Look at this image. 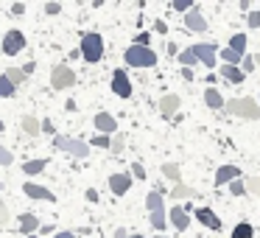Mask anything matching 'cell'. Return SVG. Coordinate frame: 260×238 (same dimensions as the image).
<instances>
[{
  "label": "cell",
  "instance_id": "28",
  "mask_svg": "<svg viewBox=\"0 0 260 238\" xmlns=\"http://www.w3.org/2000/svg\"><path fill=\"white\" fill-rule=\"evenodd\" d=\"M196 62H199V56H196L193 48H185V51L179 53V65H182V68H193Z\"/></svg>",
  "mask_w": 260,
  "mask_h": 238
},
{
  "label": "cell",
  "instance_id": "43",
  "mask_svg": "<svg viewBox=\"0 0 260 238\" xmlns=\"http://www.w3.org/2000/svg\"><path fill=\"white\" fill-rule=\"evenodd\" d=\"M84 199H87V202H92V204H95V202H98V191H95V188H87Z\"/></svg>",
  "mask_w": 260,
  "mask_h": 238
},
{
  "label": "cell",
  "instance_id": "30",
  "mask_svg": "<svg viewBox=\"0 0 260 238\" xmlns=\"http://www.w3.org/2000/svg\"><path fill=\"white\" fill-rule=\"evenodd\" d=\"M14 93H17V87H14L12 81H9V76L3 73V76H0V96H3V98H12Z\"/></svg>",
  "mask_w": 260,
  "mask_h": 238
},
{
  "label": "cell",
  "instance_id": "38",
  "mask_svg": "<svg viewBox=\"0 0 260 238\" xmlns=\"http://www.w3.org/2000/svg\"><path fill=\"white\" fill-rule=\"evenodd\" d=\"M241 70H243V73H252V70H254V56H252V53H246V56H243Z\"/></svg>",
  "mask_w": 260,
  "mask_h": 238
},
{
  "label": "cell",
  "instance_id": "36",
  "mask_svg": "<svg viewBox=\"0 0 260 238\" xmlns=\"http://www.w3.org/2000/svg\"><path fill=\"white\" fill-rule=\"evenodd\" d=\"M246 191L254 193V196L260 199V176H252V180H246Z\"/></svg>",
  "mask_w": 260,
  "mask_h": 238
},
{
  "label": "cell",
  "instance_id": "42",
  "mask_svg": "<svg viewBox=\"0 0 260 238\" xmlns=\"http://www.w3.org/2000/svg\"><path fill=\"white\" fill-rule=\"evenodd\" d=\"M148 42H151V34H137L135 45H143V48H148Z\"/></svg>",
  "mask_w": 260,
  "mask_h": 238
},
{
  "label": "cell",
  "instance_id": "33",
  "mask_svg": "<svg viewBox=\"0 0 260 238\" xmlns=\"http://www.w3.org/2000/svg\"><path fill=\"white\" fill-rule=\"evenodd\" d=\"M132 176H135V182L146 180V165H143V163H132Z\"/></svg>",
  "mask_w": 260,
  "mask_h": 238
},
{
  "label": "cell",
  "instance_id": "18",
  "mask_svg": "<svg viewBox=\"0 0 260 238\" xmlns=\"http://www.w3.org/2000/svg\"><path fill=\"white\" fill-rule=\"evenodd\" d=\"M196 196H199V191L193 185H185V182L171 188V199H176V202H179V199H196Z\"/></svg>",
  "mask_w": 260,
  "mask_h": 238
},
{
  "label": "cell",
  "instance_id": "2",
  "mask_svg": "<svg viewBox=\"0 0 260 238\" xmlns=\"http://www.w3.org/2000/svg\"><path fill=\"white\" fill-rule=\"evenodd\" d=\"M123 62L129 68H154L157 65V53L151 48H143V45H129L123 51Z\"/></svg>",
  "mask_w": 260,
  "mask_h": 238
},
{
  "label": "cell",
  "instance_id": "3",
  "mask_svg": "<svg viewBox=\"0 0 260 238\" xmlns=\"http://www.w3.org/2000/svg\"><path fill=\"white\" fill-rule=\"evenodd\" d=\"M81 59H87L90 65H95V62H101L104 59V40H101V34H95V31H90V34H84L81 37Z\"/></svg>",
  "mask_w": 260,
  "mask_h": 238
},
{
  "label": "cell",
  "instance_id": "27",
  "mask_svg": "<svg viewBox=\"0 0 260 238\" xmlns=\"http://www.w3.org/2000/svg\"><path fill=\"white\" fill-rule=\"evenodd\" d=\"M162 174L168 176L171 182H176V185L182 182V171H179V165H176V163H165L162 165Z\"/></svg>",
  "mask_w": 260,
  "mask_h": 238
},
{
  "label": "cell",
  "instance_id": "26",
  "mask_svg": "<svg viewBox=\"0 0 260 238\" xmlns=\"http://www.w3.org/2000/svg\"><path fill=\"white\" fill-rule=\"evenodd\" d=\"M221 59H224V65H235V68H241V62H243V56H241V53H235L230 45L221 51Z\"/></svg>",
  "mask_w": 260,
  "mask_h": 238
},
{
  "label": "cell",
  "instance_id": "22",
  "mask_svg": "<svg viewBox=\"0 0 260 238\" xmlns=\"http://www.w3.org/2000/svg\"><path fill=\"white\" fill-rule=\"evenodd\" d=\"M45 165H48V157H37V160L23 163V171H25L28 176H37V174H42V171H45Z\"/></svg>",
  "mask_w": 260,
  "mask_h": 238
},
{
  "label": "cell",
  "instance_id": "14",
  "mask_svg": "<svg viewBox=\"0 0 260 238\" xmlns=\"http://www.w3.org/2000/svg\"><path fill=\"white\" fill-rule=\"evenodd\" d=\"M196 219L202 221V224L207 227V230H215V232H218L221 227H224V221H221V219H218V216H215L210 207H199V210H196Z\"/></svg>",
  "mask_w": 260,
  "mask_h": 238
},
{
  "label": "cell",
  "instance_id": "4",
  "mask_svg": "<svg viewBox=\"0 0 260 238\" xmlns=\"http://www.w3.org/2000/svg\"><path fill=\"white\" fill-rule=\"evenodd\" d=\"M53 146L62 148V152H68V154H73L76 160H87V157H90V146H87L84 140H73V137L56 135V137H53Z\"/></svg>",
  "mask_w": 260,
  "mask_h": 238
},
{
  "label": "cell",
  "instance_id": "35",
  "mask_svg": "<svg viewBox=\"0 0 260 238\" xmlns=\"http://www.w3.org/2000/svg\"><path fill=\"white\" fill-rule=\"evenodd\" d=\"M126 148V137L123 135H115L112 137V154H120Z\"/></svg>",
  "mask_w": 260,
  "mask_h": 238
},
{
  "label": "cell",
  "instance_id": "8",
  "mask_svg": "<svg viewBox=\"0 0 260 238\" xmlns=\"http://www.w3.org/2000/svg\"><path fill=\"white\" fill-rule=\"evenodd\" d=\"M168 224L174 227L176 232H185L187 227H190V216H187V210L179 207V204H176V207H171L168 210Z\"/></svg>",
  "mask_w": 260,
  "mask_h": 238
},
{
  "label": "cell",
  "instance_id": "29",
  "mask_svg": "<svg viewBox=\"0 0 260 238\" xmlns=\"http://www.w3.org/2000/svg\"><path fill=\"white\" fill-rule=\"evenodd\" d=\"M146 207H148V213H154L157 207H162V193H159V191L148 193V196H146Z\"/></svg>",
  "mask_w": 260,
  "mask_h": 238
},
{
  "label": "cell",
  "instance_id": "20",
  "mask_svg": "<svg viewBox=\"0 0 260 238\" xmlns=\"http://www.w3.org/2000/svg\"><path fill=\"white\" fill-rule=\"evenodd\" d=\"M151 227L157 230V235H162V230L168 227V213H165V207H157L151 213Z\"/></svg>",
  "mask_w": 260,
  "mask_h": 238
},
{
  "label": "cell",
  "instance_id": "13",
  "mask_svg": "<svg viewBox=\"0 0 260 238\" xmlns=\"http://www.w3.org/2000/svg\"><path fill=\"white\" fill-rule=\"evenodd\" d=\"M132 174H112L109 176V191L115 193V196H123V193H129L132 188Z\"/></svg>",
  "mask_w": 260,
  "mask_h": 238
},
{
  "label": "cell",
  "instance_id": "55",
  "mask_svg": "<svg viewBox=\"0 0 260 238\" xmlns=\"http://www.w3.org/2000/svg\"><path fill=\"white\" fill-rule=\"evenodd\" d=\"M157 238H165V235H157Z\"/></svg>",
  "mask_w": 260,
  "mask_h": 238
},
{
  "label": "cell",
  "instance_id": "5",
  "mask_svg": "<svg viewBox=\"0 0 260 238\" xmlns=\"http://www.w3.org/2000/svg\"><path fill=\"white\" fill-rule=\"evenodd\" d=\"M51 84H53V90H70L76 84V70L68 68V65H56L51 73Z\"/></svg>",
  "mask_w": 260,
  "mask_h": 238
},
{
  "label": "cell",
  "instance_id": "37",
  "mask_svg": "<svg viewBox=\"0 0 260 238\" xmlns=\"http://www.w3.org/2000/svg\"><path fill=\"white\" fill-rule=\"evenodd\" d=\"M171 9H174V12H185L187 14L193 6H190V0H174V3H171Z\"/></svg>",
  "mask_w": 260,
  "mask_h": 238
},
{
  "label": "cell",
  "instance_id": "44",
  "mask_svg": "<svg viewBox=\"0 0 260 238\" xmlns=\"http://www.w3.org/2000/svg\"><path fill=\"white\" fill-rule=\"evenodd\" d=\"M59 12H62L59 3H45V14H59Z\"/></svg>",
  "mask_w": 260,
  "mask_h": 238
},
{
  "label": "cell",
  "instance_id": "50",
  "mask_svg": "<svg viewBox=\"0 0 260 238\" xmlns=\"http://www.w3.org/2000/svg\"><path fill=\"white\" fill-rule=\"evenodd\" d=\"M53 238H76V232H68V230H62V232H56Z\"/></svg>",
  "mask_w": 260,
  "mask_h": 238
},
{
  "label": "cell",
  "instance_id": "24",
  "mask_svg": "<svg viewBox=\"0 0 260 238\" xmlns=\"http://www.w3.org/2000/svg\"><path fill=\"white\" fill-rule=\"evenodd\" d=\"M246 45H249V40H246V34H235L230 40V48L235 53H241V56H246Z\"/></svg>",
  "mask_w": 260,
  "mask_h": 238
},
{
  "label": "cell",
  "instance_id": "12",
  "mask_svg": "<svg viewBox=\"0 0 260 238\" xmlns=\"http://www.w3.org/2000/svg\"><path fill=\"white\" fill-rule=\"evenodd\" d=\"M95 129L101 132V135L115 137V135H118V121H115V115H109V112H98V115H95Z\"/></svg>",
  "mask_w": 260,
  "mask_h": 238
},
{
  "label": "cell",
  "instance_id": "32",
  "mask_svg": "<svg viewBox=\"0 0 260 238\" xmlns=\"http://www.w3.org/2000/svg\"><path fill=\"white\" fill-rule=\"evenodd\" d=\"M90 146H95V148H112V137H109V135H95L90 140Z\"/></svg>",
  "mask_w": 260,
  "mask_h": 238
},
{
  "label": "cell",
  "instance_id": "31",
  "mask_svg": "<svg viewBox=\"0 0 260 238\" xmlns=\"http://www.w3.org/2000/svg\"><path fill=\"white\" fill-rule=\"evenodd\" d=\"M6 76H9V81H12L14 87H17V84H23V79H25L23 68H6Z\"/></svg>",
  "mask_w": 260,
  "mask_h": 238
},
{
  "label": "cell",
  "instance_id": "49",
  "mask_svg": "<svg viewBox=\"0 0 260 238\" xmlns=\"http://www.w3.org/2000/svg\"><path fill=\"white\" fill-rule=\"evenodd\" d=\"M182 79H185V81H193V70H190V68H182Z\"/></svg>",
  "mask_w": 260,
  "mask_h": 238
},
{
  "label": "cell",
  "instance_id": "51",
  "mask_svg": "<svg viewBox=\"0 0 260 238\" xmlns=\"http://www.w3.org/2000/svg\"><path fill=\"white\" fill-rule=\"evenodd\" d=\"M9 216H12V213H9V207L3 204V207H0V219H3V221H9Z\"/></svg>",
  "mask_w": 260,
  "mask_h": 238
},
{
  "label": "cell",
  "instance_id": "9",
  "mask_svg": "<svg viewBox=\"0 0 260 238\" xmlns=\"http://www.w3.org/2000/svg\"><path fill=\"white\" fill-rule=\"evenodd\" d=\"M112 90H115V96H120V98L132 96V81H129V76H126L123 68H118L112 73Z\"/></svg>",
  "mask_w": 260,
  "mask_h": 238
},
{
  "label": "cell",
  "instance_id": "48",
  "mask_svg": "<svg viewBox=\"0 0 260 238\" xmlns=\"http://www.w3.org/2000/svg\"><path fill=\"white\" fill-rule=\"evenodd\" d=\"M12 14H17V17H20V14H25V6H23V3H14V6H12Z\"/></svg>",
  "mask_w": 260,
  "mask_h": 238
},
{
  "label": "cell",
  "instance_id": "52",
  "mask_svg": "<svg viewBox=\"0 0 260 238\" xmlns=\"http://www.w3.org/2000/svg\"><path fill=\"white\" fill-rule=\"evenodd\" d=\"M115 238H129V232H126L123 227H118V230H115Z\"/></svg>",
  "mask_w": 260,
  "mask_h": 238
},
{
  "label": "cell",
  "instance_id": "54",
  "mask_svg": "<svg viewBox=\"0 0 260 238\" xmlns=\"http://www.w3.org/2000/svg\"><path fill=\"white\" fill-rule=\"evenodd\" d=\"M28 238H37V235H28Z\"/></svg>",
  "mask_w": 260,
  "mask_h": 238
},
{
  "label": "cell",
  "instance_id": "7",
  "mask_svg": "<svg viewBox=\"0 0 260 238\" xmlns=\"http://www.w3.org/2000/svg\"><path fill=\"white\" fill-rule=\"evenodd\" d=\"M23 48H25V34L23 31L12 28V31L3 34V53H6V56H14V53H20Z\"/></svg>",
  "mask_w": 260,
  "mask_h": 238
},
{
  "label": "cell",
  "instance_id": "23",
  "mask_svg": "<svg viewBox=\"0 0 260 238\" xmlns=\"http://www.w3.org/2000/svg\"><path fill=\"white\" fill-rule=\"evenodd\" d=\"M159 109H162L165 115H174L176 109H179V96H162L159 98Z\"/></svg>",
  "mask_w": 260,
  "mask_h": 238
},
{
  "label": "cell",
  "instance_id": "41",
  "mask_svg": "<svg viewBox=\"0 0 260 238\" xmlns=\"http://www.w3.org/2000/svg\"><path fill=\"white\" fill-rule=\"evenodd\" d=\"M42 132H45V135H53V137H56V126H53V121H51V118L42 121Z\"/></svg>",
  "mask_w": 260,
  "mask_h": 238
},
{
  "label": "cell",
  "instance_id": "47",
  "mask_svg": "<svg viewBox=\"0 0 260 238\" xmlns=\"http://www.w3.org/2000/svg\"><path fill=\"white\" fill-rule=\"evenodd\" d=\"M34 70H37V65H34V62H25V65H23V73H25V76H31Z\"/></svg>",
  "mask_w": 260,
  "mask_h": 238
},
{
  "label": "cell",
  "instance_id": "39",
  "mask_svg": "<svg viewBox=\"0 0 260 238\" xmlns=\"http://www.w3.org/2000/svg\"><path fill=\"white\" fill-rule=\"evenodd\" d=\"M12 163H14V154L3 146V148H0V165H12Z\"/></svg>",
  "mask_w": 260,
  "mask_h": 238
},
{
  "label": "cell",
  "instance_id": "11",
  "mask_svg": "<svg viewBox=\"0 0 260 238\" xmlns=\"http://www.w3.org/2000/svg\"><path fill=\"white\" fill-rule=\"evenodd\" d=\"M235 180H241V168L238 165H221L218 171H215V185L218 188H224V185H232Z\"/></svg>",
  "mask_w": 260,
  "mask_h": 238
},
{
  "label": "cell",
  "instance_id": "25",
  "mask_svg": "<svg viewBox=\"0 0 260 238\" xmlns=\"http://www.w3.org/2000/svg\"><path fill=\"white\" fill-rule=\"evenodd\" d=\"M254 235V227L249 224V221H241V224H235V230H232L230 238H252Z\"/></svg>",
  "mask_w": 260,
  "mask_h": 238
},
{
  "label": "cell",
  "instance_id": "40",
  "mask_svg": "<svg viewBox=\"0 0 260 238\" xmlns=\"http://www.w3.org/2000/svg\"><path fill=\"white\" fill-rule=\"evenodd\" d=\"M246 23H249V28H260V12H249Z\"/></svg>",
  "mask_w": 260,
  "mask_h": 238
},
{
  "label": "cell",
  "instance_id": "46",
  "mask_svg": "<svg viewBox=\"0 0 260 238\" xmlns=\"http://www.w3.org/2000/svg\"><path fill=\"white\" fill-rule=\"evenodd\" d=\"M165 51H168V56H179V53H182L179 48L174 45V42H168V48H165Z\"/></svg>",
  "mask_w": 260,
  "mask_h": 238
},
{
  "label": "cell",
  "instance_id": "16",
  "mask_svg": "<svg viewBox=\"0 0 260 238\" xmlns=\"http://www.w3.org/2000/svg\"><path fill=\"white\" fill-rule=\"evenodd\" d=\"M37 230H42V224H40V219H37L34 213H23V216H20V232H23L25 238L34 235Z\"/></svg>",
  "mask_w": 260,
  "mask_h": 238
},
{
  "label": "cell",
  "instance_id": "10",
  "mask_svg": "<svg viewBox=\"0 0 260 238\" xmlns=\"http://www.w3.org/2000/svg\"><path fill=\"white\" fill-rule=\"evenodd\" d=\"M23 193H25L28 199H40V202H56L53 191H48L45 185H37V182H25V185H23Z\"/></svg>",
  "mask_w": 260,
  "mask_h": 238
},
{
  "label": "cell",
  "instance_id": "6",
  "mask_svg": "<svg viewBox=\"0 0 260 238\" xmlns=\"http://www.w3.org/2000/svg\"><path fill=\"white\" fill-rule=\"evenodd\" d=\"M193 51H196L199 62L204 65V68H215V62H218V45L215 42H196V45H190Z\"/></svg>",
  "mask_w": 260,
  "mask_h": 238
},
{
  "label": "cell",
  "instance_id": "1",
  "mask_svg": "<svg viewBox=\"0 0 260 238\" xmlns=\"http://www.w3.org/2000/svg\"><path fill=\"white\" fill-rule=\"evenodd\" d=\"M224 112L235 115V118H246V121H260V104L254 98H230Z\"/></svg>",
  "mask_w": 260,
  "mask_h": 238
},
{
  "label": "cell",
  "instance_id": "17",
  "mask_svg": "<svg viewBox=\"0 0 260 238\" xmlns=\"http://www.w3.org/2000/svg\"><path fill=\"white\" fill-rule=\"evenodd\" d=\"M204 104H207L210 109H224V107H226L224 96H221L215 87H207V90H204Z\"/></svg>",
  "mask_w": 260,
  "mask_h": 238
},
{
  "label": "cell",
  "instance_id": "53",
  "mask_svg": "<svg viewBox=\"0 0 260 238\" xmlns=\"http://www.w3.org/2000/svg\"><path fill=\"white\" fill-rule=\"evenodd\" d=\"M129 238H146V235H140V232H132V235Z\"/></svg>",
  "mask_w": 260,
  "mask_h": 238
},
{
  "label": "cell",
  "instance_id": "34",
  "mask_svg": "<svg viewBox=\"0 0 260 238\" xmlns=\"http://www.w3.org/2000/svg\"><path fill=\"white\" fill-rule=\"evenodd\" d=\"M230 193H232V196H243V193H246V182H243V180H235V182L230 185Z\"/></svg>",
  "mask_w": 260,
  "mask_h": 238
},
{
  "label": "cell",
  "instance_id": "21",
  "mask_svg": "<svg viewBox=\"0 0 260 238\" xmlns=\"http://www.w3.org/2000/svg\"><path fill=\"white\" fill-rule=\"evenodd\" d=\"M20 126H23V132H25L28 137H37V135L42 132V121H37L34 115H25L23 124H20Z\"/></svg>",
  "mask_w": 260,
  "mask_h": 238
},
{
  "label": "cell",
  "instance_id": "19",
  "mask_svg": "<svg viewBox=\"0 0 260 238\" xmlns=\"http://www.w3.org/2000/svg\"><path fill=\"white\" fill-rule=\"evenodd\" d=\"M221 76H224V79L230 81V84H241L246 73H243L241 68H235V65H221Z\"/></svg>",
  "mask_w": 260,
  "mask_h": 238
},
{
  "label": "cell",
  "instance_id": "45",
  "mask_svg": "<svg viewBox=\"0 0 260 238\" xmlns=\"http://www.w3.org/2000/svg\"><path fill=\"white\" fill-rule=\"evenodd\" d=\"M154 28H157V34H168V25H165V20H157V23H154Z\"/></svg>",
  "mask_w": 260,
  "mask_h": 238
},
{
  "label": "cell",
  "instance_id": "15",
  "mask_svg": "<svg viewBox=\"0 0 260 238\" xmlns=\"http://www.w3.org/2000/svg\"><path fill=\"white\" fill-rule=\"evenodd\" d=\"M185 25H187L190 31H196V34H202V31H207V20L202 17V12H199L196 6H193L190 12L185 14Z\"/></svg>",
  "mask_w": 260,
  "mask_h": 238
}]
</instances>
